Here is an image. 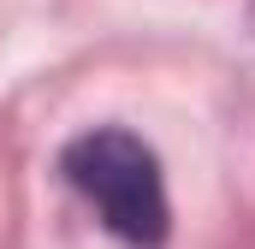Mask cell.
Wrapping results in <instances>:
<instances>
[{
  "mask_svg": "<svg viewBox=\"0 0 255 249\" xmlns=\"http://www.w3.org/2000/svg\"><path fill=\"white\" fill-rule=\"evenodd\" d=\"M65 178L101 208V220L125 244H136V249L166 244V184H160V160L142 136L83 130L65 148Z\"/></svg>",
  "mask_w": 255,
  "mask_h": 249,
  "instance_id": "1",
  "label": "cell"
}]
</instances>
